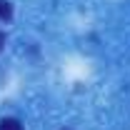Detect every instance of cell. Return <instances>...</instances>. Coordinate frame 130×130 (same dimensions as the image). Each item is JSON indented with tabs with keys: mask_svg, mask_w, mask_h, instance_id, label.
I'll return each mask as SVG.
<instances>
[{
	"mask_svg": "<svg viewBox=\"0 0 130 130\" xmlns=\"http://www.w3.org/2000/svg\"><path fill=\"white\" fill-rule=\"evenodd\" d=\"M0 130H23V125L15 118H5V120H0Z\"/></svg>",
	"mask_w": 130,
	"mask_h": 130,
	"instance_id": "1",
	"label": "cell"
},
{
	"mask_svg": "<svg viewBox=\"0 0 130 130\" xmlns=\"http://www.w3.org/2000/svg\"><path fill=\"white\" fill-rule=\"evenodd\" d=\"M13 18V8L8 0H0V20H10Z\"/></svg>",
	"mask_w": 130,
	"mask_h": 130,
	"instance_id": "2",
	"label": "cell"
},
{
	"mask_svg": "<svg viewBox=\"0 0 130 130\" xmlns=\"http://www.w3.org/2000/svg\"><path fill=\"white\" fill-rule=\"evenodd\" d=\"M3 45H5V35L0 32V50H3Z\"/></svg>",
	"mask_w": 130,
	"mask_h": 130,
	"instance_id": "3",
	"label": "cell"
}]
</instances>
